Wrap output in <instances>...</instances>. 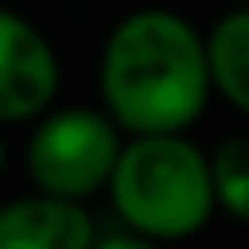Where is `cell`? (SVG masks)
I'll use <instances>...</instances> for the list:
<instances>
[{
    "label": "cell",
    "instance_id": "6da1fadb",
    "mask_svg": "<svg viewBox=\"0 0 249 249\" xmlns=\"http://www.w3.org/2000/svg\"><path fill=\"white\" fill-rule=\"evenodd\" d=\"M212 100L208 37L170 9L121 17L100 50V108L129 133H187Z\"/></svg>",
    "mask_w": 249,
    "mask_h": 249
},
{
    "label": "cell",
    "instance_id": "7a4b0ae2",
    "mask_svg": "<svg viewBox=\"0 0 249 249\" xmlns=\"http://www.w3.org/2000/svg\"><path fill=\"white\" fill-rule=\"evenodd\" d=\"M104 196L133 241H187L216 216L212 162L187 133H129Z\"/></svg>",
    "mask_w": 249,
    "mask_h": 249
},
{
    "label": "cell",
    "instance_id": "ba28073f",
    "mask_svg": "<svg viewBox=\"0 0 249 249\" xmlns=\"http://www.w3.org/2000/svg\"><path fill=\"white\" fill-rule=\"evenodd\" d=\"M0 175H4V137H0Z\"/></svg>",
    "mask_w": 249,
    "mask_h": 249
},
{
    "label": "cell",
    "instance_id": "3957f363",
    "mask_svg": "<svg viewBox=\"0 0 249 249\" xmlns=\"http://www.w3.org/2000/svg\"><path fill=\"white\" fill-rule=\"evenodd\" d=\"M121 145L124 129L100 104L46 108L34 121V133L25 145V175L37 191L88 204L108 187Z\"/></svg>",
    "mask_w": 249,
    "mask_h": 249
},
{
    "label": "cell",
    "instance_id": "277c9868",
    "mask_svg": "<svg viewBox=\"0 0 249 249\" xmlns=\"http://www.w3.org/2000/svg\"><path fill=\"white\" fill-rule=\"evenodd\" d=\"M58 54L29 17L0 9V124H34L58 100Z\"/></svg>",
    "mask_w": 249,
    "mask_h": 249
},
{
    "label": "cell",
    "instance_id": "9c48e42d",
    "mask_svg": "<svg viewBox=\"0 0 249 249\" xmlns=\"http://www.w3.org/2000/svg\"><path fill=\"white\" fill-rule=\"evenodd\" d=\"M237 4H249V0H237Z\"/></svg>",
    "mask_w": 249,
    "mask_h": 249
},
{
    "label": "cell",
    "instance_id": "5b68a950",
    "mask_svg": "<svg viewBox=\"0 0 249 249\" xmlns=\"http://www.w3.org/2000/svg\"><path fill=\"white\" fill-rule=\"evenodd\" d=\"M96 241V220L79 199L29 191L0 204V249H83Z\"/></svg>",
    "mask_w": 249,
    "mask_h": 249
},
{
    "label": "cell",
    "instance_id": "52a82bcc",
    "mask_svg": "<svg viewBox=\"0 0 249 249\" xmlns=\"http://www.w3.org/2000/svg\"><path fill=\"white\" fill-rule=\"evenodd\" d=\"M208 162H212L216 212H224L237 224H249V133L220 137Z\"/></svg>",
    "mask_w": 249,
    "mask_h": 249
},
{
    "label": "cell",
    "instance_id": "8992f818",
    "mask_svg": "<svg viewBox=\"0 0 249 249\" xmlns=\"http://www.w3.org/2000/svg\"><path fill=\"white\" fill-rule=\"evenodd\" d=\"M208 71L212 96L249 116V4H237L208 29Z\"/></svg>",
    "mask_w": 249,
    "mask_h": 249
}]
</instances>
